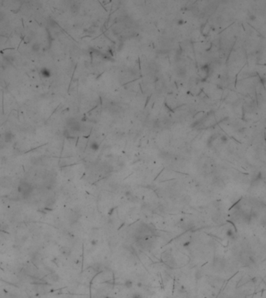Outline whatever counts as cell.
I'll return each instance as SVG.
<instances>
[{
  "instance_id": "cell-1",
  "label": "cell",
  "mask_w": 266,
  "mask_h": 298,
  "mask_svg": "<svg viewBox=\"0 0 266 298\" xmlns=\"http://www.w3.org/2000/svg\"><path fill=\"white\" fill-rule=\"evenodd\" d=\"M33 189H34L33 186L27 182H23L18 186V192L21 193L23 197L29 196L30 193L33 192Z\"/></svg>"
},
{
  "instance_id": "cell-2",
  "label": "cell",
  "mask_w": 266,
  "mask_h": 298,
  "mask_svg": "<svg viewBox=\"0 0 266 298\" xmlns=\"http://www.w3.org/2000/svg\"><path fill=\"white\" fill-rule=\"evenodd\" d=\"M15 139V135L12 131H6L3 134V140L6 143L10 144L12 143Z\"/></svg>"
},
{
  "instance_id": "cell-3",
  "label": "cell",
  "mask_w": 266,
  "mask_h": 298,
  "mask_svg": "<svg viewBox=\"0 0 266 298\" xmlns=\"http://www.w3.org/2000/svg\"><path fill=\"white\" fill-rule=\"evenodd\" d=\"M40 45L38 43H34L31 45V50L34 52H38L40 51Z\"/></svg>"
},
{
  "instance_id": "cell-4",
  "label": "cell",
  "mask_w": 266,
  "mask_h": 298,
  "mask_svg": "<svg viewBox=\"0 0 266 298\" xmlns=\"http://www.w3.org/2000/svg\"><path fill=\"white\" fill-rule=\"evenodd\" d=\"M41 75L44 77H49L50 75H51V72H50V71L48 68H43L41 70Z\"/></svg>"
},
{
  "instance_id": "cell-5",
  "label": "cell",
  "mask_w": 266,
  "mask_h": 298,
  "mask_svg": "<svg viewBox=\"0 0 266 298\" xmlns=\"http://www.w3.org/2000/svg\"><path fill=\"white\" fill-rule=\"evenodd\" d=\"M124 287H125V288H127V289H130V288H131V287H132V286H133V282H132L131 279H127V280L124 282Z\"/></svg>"
},
{
  "instance_id": "cell-6",
  "label": "cell",
  "mask_w": 266,
  "mask_h": 298,
  "mask_svg": "<svg viewBox=\"0 0 266 298\" xmlns=\"http://www.w3.org/2000/svg\"><path fill=\"white\" fill-rule=\"evenodd\" d=\"M6 13H5L4 12H3V11H0V23L3 22V21H4L5 19H6Z\"/></svg>"
},
{
  "instance_id": "cell-7",
  "label": "cell",
  "mask_w": 266,
  "mask_h": 298,
  "mask_svg": "<svg viewBox=\"0 0 266 298\" xmlns=\"http://www.w3.org/2000/svg\"><path fill=\"white\" fill-rule=\"evenodd\" d=\"M91 148H92L94 151H97V150H98V148H99V145H98L97 144L94 143V144H92V145H91Z\"/></svg>"
},
{
  "instance_id": "cell-8",
  "label": "cell",
  "mask_w": 266,
  "mask_h": 298,
  "mask_svg": "<svg viewBox=\"0 0 266 298\" xmlns=\"http://www.w3.org/2000/svg\"><path fill=\"white\" fill-rule=\"evenodd\" d=\"M131 298H143L142 295L139 294V293H135L134 294L132 295Z\"/></svg>"
}]
</instances>
